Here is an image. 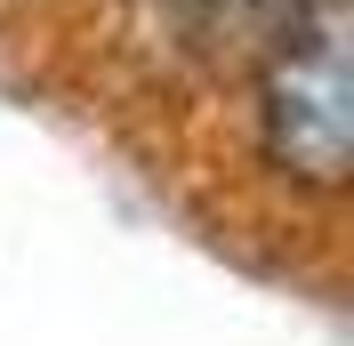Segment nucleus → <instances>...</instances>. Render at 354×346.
<instances>
[{
    "label": "nucleus",
    "mask_w": 354,
    "mask_h": 346,
    "mask_svg": "<svg viewBox=\"0 0 354 346\" xmlns=\"http://www.w3.org/2000/svg\"><path fill=\"white\" fill-rule=\"evenodd\" d=\"M258 121L282 177L338 194V177H346V17H338V0H314L306 17H290L282 48L266 65Z\"/></svg>",
    "instance_id": "1"
}]
</instances>
